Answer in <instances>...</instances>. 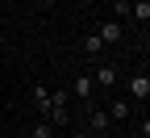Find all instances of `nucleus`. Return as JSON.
Returning <instances> with one entry per match:
<instances>
[{
    "mask_svg": "<svg viewBox=\"0 0 150 138\" xmlns=\"http://www.w3.org/2000/svg\"><path fill=\"white\" fill-rule=\"evenodd\" d=\"M129 92H134L138 101L146 105V101H150V75H146V71H142V75H134V80H129Z\"/></svg>",
    "mask_w": 150,
    "mask_h": 138,
    "instance_id": "1",
    "label": "nucleus"
},
{
    "mask_svg": "<svg viewBox=\"0 0 150 138\" xmlns=\"http://www.w3.org/2000/svg\"><path fill=\"white\" fill-rule=\"evenodd\" d=\"M96 38H100V42H121V25H117V21H104Z\"/></svg>",
    "mask_w": 150,
    "mask_h": 138,
    "instance_id": "2",
    "label": "nucleus"
},
{
    "mask_svg": "<svg viewBox=\"0 0 150 138\" xmlns=\"http://www.w3.org/2000/svg\"><path fill=\"white\" fill-rule=\"evenodd\" d=\"M129 13L138 17V25H146V21H150V4H146V0H129Z\"/></svg>",
    "mask_w": 150,
    "mask_h": 138,
    "instance_id": "3",
    "label": "nucleus"
},
{
    "mask_svg": "<svg viewBox=\"0 0 150 138\" xmlns=\"http://www.w3.org/2000/svg\"><path fill=\"white\" fill-rule=\"evenodd\" d=\"M104 130H108V113L104 109H92V130L88 134H104Z\"/></svg>",
    "mask_w": 150,
    "mask_h": 138,
    "instance_id": "4",
    "label": "nucleus"
},
{
    "mask_svg": "<svg viewBox=\"0 0 150 138\" xmlns=\"http://www.w3.org/2000/svg\"><path fill=\"white\" fill-rule=\"evenodd\" d=\"M92 84H100V88H112V84H117V71H112V67H96V80H92Z\"/></svg>",
    "mask_w": 150,
    "mask_h": 138,
    "instance_id": "5",
    "label": "nucleus"
},
{
    "mask_svg": "<svg viewBox=\"0 0 150 138\" xmlns=\"http://www.w3.org/2000/svg\"><path fill=\"white\" fill-rule=\"evenodd\" d=\"M92 88H96V84H92V75H75V96H83V101H88Z\"/></svg>",
    "mask_w": 150,
    "mask_h": 138,
    "instance_id": "6",
    "label": "nucleus"
},
{
    "mask_svg": "<svg viewBox=\"0 0 150 138\" xmlns=\"http://www.w3.org/2000/svg\"><path fill=\"white\" fill-rule=\"evenodd\" d=\"M33 101L42 109V117H50V88H33Z\"/></svg>",
    "mask_w": 150,
    "mask_h": 138,
    "instance_id": "7",
    "label": "nucleus"
},
{
    "mask_svg": "<svg viewBox=\"0 0 150 138\" xmlns=\"http://www.w3.org/2000/svg\"><path fill=\"white\" fill-rule=\"evenodd\" d=\"M108 117H112V122H125V117H129V105L125 101H112L108 105Z\"/></svg>",
    "mask_w": 150,
    "mask_h": 138,
    "instance_id": "8",
    "label": "nucleus"
},
{
    "mask_svg": "<svg viewBox=\"0 0 150 138\" xmlns=\"http://www.w3.org/2000/svg\"><path fill=\"white\" fill-rule=\"evenodd\" d=\"M29 138H54V126H50V122H38V126L29 130Z\"/></svg>",
    "mask_w": 150,
    "mask_h": 138,
    "instance_id": "9",
    "label": "nucleus"
},
{
    "mask_svg": "<svg viewBox=\"0 0 150 138\" xmlns=\"http://www.w3.org/2000/svg\"><path fill=\"white\" fill-rule=\"evenodd\" d=\"M100 46H104V42H100L96 34H92V38H83V54H100Z\"/></svg>",
    "mask_w": 150,
    "mask_h": 138,
    "instance_id": "10",
    "label": "nucleus"
},
{
    "mask_svg": "<svg viewBox=\"0 0 150 138\" xmlns=\"http://www.w3.org/2000/svg\"><path fill=\"white\" fill-rule=\"evenodd\" d=\"M75 138H92V134H88V130H75Z\"/></svg>",
    "mask_w": 150,
    "mask_h": 138,
    "instance_id": "11",
    "label": "nucleus"
},
{
    "mask_svg": "<svg viewBox=\"0 0 150 138\" xmlns=\"http://www.w3.org/2000/svg\"><path fill=\"white\" fill-rule=\"evenodd\" d=\"M42 4H59V0H42Z\"/></svg>",
    "mask_w": 150,
    "mask_h": 138,
    "instance_id": "12",
    "label": "nucleus"
},
{
    "mask_svg": "<svg viewBox=\"0 0 150 138\" xmlns=\"http://www.w3.org/2000/svg\"><path fill=\"white\" fill-rule=\"evenodd\" d=\"M4 4H13V0H4Z\"/></svg>",
    "mask_w": 150,
    "mask_h": 138,
    "instance_id": "13",
    "label": "nucleus"
}]
</instances>
